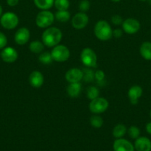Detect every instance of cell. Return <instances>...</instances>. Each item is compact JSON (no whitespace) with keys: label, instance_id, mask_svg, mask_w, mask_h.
Listing matches in <instances>:
<instances>
[{"label":"cell","instance_id":"cell-1","mask_svg":"<svg viewBox=\"0 0 151 151\" xmlns=\"http://www.w3.org/2000/svg\"><path fill=\"white\" fill-rule=\"evenodd\" d=\"M62 38V31L56 27H49L46 28L41 35L43 44L47 47H53L58 45Z\"/></svg>","mask_w":151,"mask_h":151},{"label":"cell","instance_id":"cell-2","mask_svg":"<svg viewBox=\"0 0 151 151\" xmlns=\"http://www.w3.org/2000/svg\"><path fill=\"white\" fill-rule=\"evenodd\" d=\"M94 34L100 41H109L113 37V29L107 21L99 20L94 27Z\"/></svg>","mask_w":151,"mask_h":151},{"label":"cell","instance_id":"cell-3","mask_svg":"<svg viewBox=\"0 0 151 151\" xmlns=\"http://www.w3.org/2000/svg\"><path fill=\"white\" fill-rule=\"evenodd\" d=\"M55 16L50 10H41L36 17V24L40 28H47L54 22Z\"/></svg>","mask_w":151,"mask_h":151},{"label":"cell","instance_id":"cell-4","mask_svg":"<svg viewBox=\"0 0 151 151\" xmlns=\"http://www.w3.org/2000/svg\"><path fill=\"white\" fill-rule=\"evenodd\" d=\"M50 53H51L53 60L56 62L66 61L70 56V50L63 44H58L53 47Z\"/></svg>","mask_w":151,"mask_h":151},{"label":"cell","instance_id":"cell-5","mask_svg":"<svg viewBox=\"0 0 151 151\" xmlns=\"http://www.w3.org/2000/svg\"><path fill=\"white\" fill-rule=\"evenodd\" d=\"M80 59L83 64L89 68H94L97 63V55L92 49L84 48L80 54Z\"/></svg>","mask_w":151,"mask_h":151},{"label":"cell","instance_id":"cell-6","mask_svg":"<svg viewBox=\"0 0 151 151\" xmlns=\"http://www.w3.org/2000/svg\"><path fill=\"white\" fill-rule=\"evenodd\" d=\"M108 107H109V103L107 99L101 97L90 100V103L89 104V109L90 112L95 114H100L104 113L106 111Z\"/></svg>","mask_w":151,"mask_h":151},{"label":"cell","instance_id":"cell-7","mask_svg":"<svg viewBox=\"0 0 151 151\" xmlns=\"http://www.w3.org/2000/svg\"><path fill=\"white\" fill-rule=\"evenodd\" d=\"M19 18L17 15L12 12H7L1 15L0 18L1 25L7 29H13L19 24Z\"/></svg>","mask_w":151,"mask_h":151},{"label":"cell","instance_id":"cell-8","mask_svg":"<svg viewBox=\"0 0 151 151\" xmlns=\"http://www.w3.org/2000/svg\"><path fill=\"white\" fill-rule=\"evenodd\" d=\"M122 29L124 32L130 35L136 33L141 28L140 22L133 18H129L125 19L122 22Z\"/></svg>","mask_w":151,"mask_h":151},{"label":"cell","instance_id":"cell-9","mask_svg":"<svg viewBox=\"0 0 151 151\" xmlns=\"http://www.w3.org/2000/svg\"><path fill=\"white\" fill-rule=\"evenodd\" d=\"M89 22V17L86 13L79 12L74 15L71 20L72 26L76 29H82L86 27Z\"/></svg>","mask_w":151,"mask_h":151},{"label":"cell","instance_id":"cell-10","mask_svg":"<svg viewBox=\"0 0 151 151\" xmlns=\"http://www.w3.org/2000/svg\"><path fill=\"white\" fill-rule=\"evenodd\" d=\"M30 32L27 27H21L16 32L14 35L15 42L19 45H25L28 42Z\"/></svg>","mask_w":151,"mask_h":151},{"label":"cell","instance_id":"cell-11","mask_svg":"<svg viewBox=\"0 0 151 151\" xmlns=\"http://www.w3.org/2000/svg\"><path fill=\"white\" fill-rule=\"evenodd\" d=\"M114 151H134V145L132 144L128 140L123 138L116 139L113 142Z\"/></svg>","mask_w":151,"mask_h":151},{"label":"cell","instance_id":"cell-12","mask_svg":"<svg viewBox=\"0 0 151 151\" xmlns=\"http://www.w3.org/2000/svg\"><path fill=\"white\" fill-rule=\"evenodd\" d=\"M83 72L78 68H71L67 71L65 74V79L69 83H78L82 80Z\"/></svg>","mask_w":151,"mask_h":151},{"label":"cell","instance_id":"cell-13","mask_svg":"<svg viewBox=\"0 0 151 151\" xmlns=\"http://www.w3.org/2000/svg\"><path fill=\"white\" fill-rule=\"evenodd\" d=\"M1 57L3 61L11 63L16 61L18 58V52L13 47H4L1 53Z\"/></svg>","mask_w":151,"mask_h":151},{"label":"cell","instance_id":"cell-14","mask_svg":"<svg viewBox=\"0 0 151 151\" xmlns=\"http://www.w3.org/2000/svg\"><path fill=\"white\" fill-rule=\"evenodd\" d=\"M143 94V89L140 86L134 85L130 87L128 90V95L129 100L131 104L136 105L139 102V99L142 97Z\"/></svg>","mask_w":151,"mask_h":151},{"label":"cell","instance_id":"cell-15","mask_svg":"<svg viewBox=\"0 0 151 151\" xmlns=\"http://www.w3.org/2000/svg\"><path fill=\"white\" fill-rule=\"evenodd\" d=\"M28 81L31 86L35 88H38L44 83V76L39 71H33L29 75Z\"/></svg>","mask_w":151,"mask_h":151},{"label":"cell","instance_id":"cell-16","mask_svg":"<svg viewBox=\"0 0 151 151\" xmlns=\"http://www.w3.org/2000/svg\"><path fill=\"white\" fill-rule=\"evenodd\" d=\"M135 150L136 151H151V141L145 137H139L135 141Z\"/></svg>","mask_w":151,"mask_h":151},{"label":"cell","instance_id":"cell-17","mask_svg":"<svg viewBox=\"0 0 151 151\" xmlns=\"http://www.w3.org/2000/svg\"><path fill=\"white\" fill-rule=\"evenodd\" d=\"M81 91V84L78 83H71L67 88V93L70 97H77Z\"/></svg>","mask_w":151,"mask_h":151},{"label":"cell","instance_id":"cell-18","mask_svg":"<svg viewBox=\"0 0 151 151\" xmlns=\"http://www.w3.org/2000/svg\"><path fill=\"white\" fill-rule=\"evenodd\" d=\"M139 52L144 60H151V42L145 41L142 43L139 49Z\"/></svg>","mask_w":151,"mask_h":151},{"label":"cell","instance_id":"cell-19","mask_svg":"<svg viewBox=\"0 0 151 151\" xmlns=\"http://www.w3.org/2000/svg\"><path fill=\"white\" fill-rule=\"evenodd\" d=\"M33 2L41 10H49L54 5V0H33Z\"/></svg>","mask_w":151,"mask_h":151},{"label":"cell","instance_id":"cell-20","mask_svg":"<svg viewBox=\"0 0 151 151\" xmlns=\"http://www.w3.org/2000/svg\"><path fill=\"white\" fill-rule=\"evenodd\" d=\"M127 132V128L123 124H117L113 129V136L115 139L122 138L126 133Z\"/></svg>","mask_w":151,"mask_h":151},{"label":"cell","instance_id":"cell-21","mask_svg":"<svg viewBox=\"0 0 151 151\" xmlns=\"http://www.w3.org/2000/svg\"><path fill=\"white\" fill-rule=\"evenodd\" d=\"M44 44L39 41H33L29 44V50L31 52L40 54L44 51Z\"/></svg>","mask_w":151,"mask_h":151},{"label":"cell","instance_id":"cell-22","mask_svg":"<svg viewBox=\"0 0 151 151\" xmlns=\"http://www.w3.org/2000/svg\"><path fill=\"white\" fill-rule=\"evenodd\" d=\"M54 16L55 19L62 23L68 22L70 19V13L68 10H58Z\"/></svg>","mask_w":151,"mask_h":151},{"label":"cell","instance_id":"cell-23","mask_svg":"<svg viewBox=\"0 0 151 151\" xmlns=\"http://www.w3.org/2000/svg\"><path fill=\"white\" fill-rule=\"evenodd\" d=\"M83 72V78L82 79L86 83H91L95 80L94 74L95 72L90 68L87 67L82 69Z\"/></svg>","mask_w":151,"mask_h":151},{"label":"cell","instance_id":"cell-24","mask_svg":"<svg viewBox=\"0 0 151 151\" xmlns=\"http://www.w3.org/2000/svg\"><path fill=\"white\" fill-rule=\"evenodd\" d=\"M38 60L44 65H49L53 61L51 53L49 52H42L41 53H40L39 56H38Z\"/></svg>","mask_w":151,"mask_h":151},{"label":"cell","instance_id":"cell-25","mask_svg":"<svg viewBox=\"0 0 151 151\" xmlns=\"http://www.w3.org/2000/svg\"><path fill=\"white\" fill-rule=\"evenodd\" d=\"M90 123L92 127L95 128H102V125L104 124V120L100 116L96 114L93 115L90 117Z\"/></svg>","mask_w":151,"mask_h":151},{"label":"cell","instance_id":"cell-26","mask_svg":"<svg viewBox=\"0 0 151 151\" xmlns=\"http://www.w3.org/2000/svg\"><path fill=\"white\" fill-rule=\"evenodd\" d=\"M99 97V90L97 87L90 86L87 89V97L90 100H94Z\"/></svg>","mask_w":151,"mask_h":151},{"label":"cell","instance_id":"cell-27","mask_svg":"<svg viewBox=\"0 0 151 151\" xmlns=\"http://www.w3.org/2000/svg\"><path fill=\"white\" fill-rule=\"evenodd\" d=\"M54 6L58 10H68L70 1L69 0H54Z\"/></svg>","mask_w":151,"mask_h":151},{"label":"cell","instance_id":"cell-28","mask_svg":"<svg viewBox=\"0 0 151 151\" xmlns=\"http://www.w3.org/2000/svg\"><path fill=\"white\" fill-rule=\"evenodd\" d=\"M140 129L136 125H132L127 129V134L130 136V138L133 139H136L137 138H139L140 137Z\"/></svg>","mask_w":151,"mask_h":151},{"label":"cell","instance_id":"cell-29","mask_svg":"<svg viewBox=\"0 0 151 151\" xmlns=\"http://www.w3.org/2000/svg\"><path fill=\"white\" fill-rule=\"evenodd\" d=\"M95 80L97 81L98 84H99L100 86H102V83H105V74L101 69L96 71L94 74Z\"/></svg>","mask_w":151,"mask_h":151},{"label":"cell","instance_id":"cell-30","mask_svg":"<svg viewBox=\"0 0 151 151\" xmlns=\"http://www.w3.org/2000/svg\"><path fill=\"white\" fill-rule=\"evenodd\" d=\"M90 7V3L88 0H81L78 4V9H79L80 12H83V13H86L88 11Z\"/></svg>","mask_w":151,"mask_h":151},{"label":"cell","instance_id":"cell-31","mask_svg":"<svg viewBox=\"0 0 151 151\" xmlns=\"http://www.w3.org/2000/svg\"><path fill=\"white\" fill-rule=\"evenodd\" d=\"M123 19L121 16L119 15H114L111 17V22L114 25H120L122 24Z\"/></svg>","mask_w":151,"mask_h":151},{"label":"cell","instance_id":"cell-32","mask_svg":"<svg viewBox=\"0 0 151 151\" xmlns=\"http://www.w3.org/2000/svg\"><path fill=\"white\" fill-rule=\"evenodd\" d=\"M7 44V39L6 35L3 32H0V49H3Z\"/></svg>","mask_w":151,"mask_h":151},{"label":"cell","instance_id":"cell-33","mask_svg":"<svg viewBox=\"0 0 151 151\" xmlns=\"http://www.w3.org/2000/svg\"><path fill=\"white\" fill-rule=\"evenodd\" d=\"M123 29H115L113 30V36L116 38H119L122 36Z\"/></svg>","mask_w":151,"mask_h":151},{"label":"cell","instance_id":"cell-34","mask_svg":"<svg viewBox=\"0 0 151 151\" xmlns=\"http://www.w3.org/2000/svg\"><path fill=\"white\" fill-rule=\"evenodd\" d=\"M19 0H7V4L10 7H15L19 4Z\"/></svg>","mask_w":151,"mask_h":151},{"label":"cell","instance_id":"cell-35","mask_svg":"<svg viewBox=\"0 0 151 151\" xmlns=\"http://www.w3.org/2000/svg\"><path fill=\"white\" fill-rule=\"evenodd\" d=\"M145 128H146L147 132L150 135H151V122H148V123L147 124Z\"/></svg>","mask_w":151,"mask_h":151},{"label":"cell","instance_id":"cell-36","mask_svg":"<svg viewBox=\"0 0 151 151\" xmlns=\"http://www.w3.org/2000/svg\"><path fill=\"white\" fill-rule=\"evenodd\" d=\"M1 14H2V7H1V6L0 5V18H1Z\"/></svg>","mask_w":151,"mask_h":151},{"label":"cell","instance_id":"cell-37","mask_svg":"<svg viewBox=\"0 0 151 151\" xmlns=\"http://www.w3.org/2000/svg\"><path fill=\"white\" fill-rule=\"evenodd\" d=\"M110 1H113V2H119V1H121V0H110Z\"/></svg>","mask_w":151,"mask_h":151},{"label":"cell","instance_id":"cell-38","mask_svg":"<svg viewBox=\"0 0 151 151\" xmlns=\"http://www.w3.org/2000/svg\"><path fill=\"white\" fill-rule=\"evenodd\" d=\"M139 1H147V0H139Z\"/></svg>","mask_w":151,"mask_h":151},{"label":"cell","instance_id":"cell-39","mask_svg":"<svg viewBox=\"0 0 151 151\" xmlns=\"http://www.w3.org/2000/svg\"><path fill=\"white\" fill-rule=\"evenodd\" d=\"M150 118H151V110H150Z\"/></svg>","mask_w":151,"mask_h":151}]
</instances>
